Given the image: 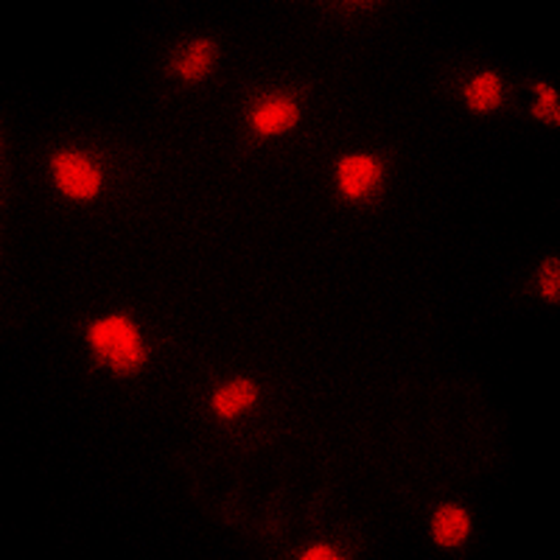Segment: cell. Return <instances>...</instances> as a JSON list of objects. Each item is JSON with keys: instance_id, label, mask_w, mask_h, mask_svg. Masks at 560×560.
Wrapping results in <instances>:
<instances>
[{"instance_id": "cell-1", "label": "cell", "mask_w": 560, "mask_h": 560, "mask_svg": "<svg viewBox=\"0 0 560 560\" xmlns=\"http://www.w3.org/2000/svg\"><path fill=\"white\" fill-rule=\"evenodd\" d=\"M84 342H88L90 357L96 359V364H102L115 376H135L147 368L149 357H152L147 331L127 312H107L90 319Z\"/></svg>"}, {"instance_id": "cell-2", "label": "cell", "mask_w": 560, "mask_h": 560, "mask_svg": "<svg viewBox=\"0 0 560 560\" xmlns=\"http://www.w3.org/2000/svg\"><path fill=\"white\" fill-rule=\"evenodd\" d=\"M48 179L62 199L73 205H90L107 191V166L90 149L62 147L48 158Z\"/></svg>"}, {"instance_id": "cell-3", "label": "cell", "mask_w": 560, "mask_h": 560, "mask_svg": "<svg viewBox=\"0 0 560 560\" xmlns=\"http://www.w3.org/2000/svg\"><path fill=\"white\" fill-rule=\"evenodd\" d=\"M303 102L289 90H264L244 109V127L255 140H280L303 121Z\"/></svg>"}, {"instance_id": "cell-4", "label": "cell", "mask_w": 560, "mask_h": 560, "mask_svg": "<svg viewBox=\"0 0 560 560\" xmlns=\"http://www.w3.org/2000/svg\"><path fill=\"white\" fill-rule=\"evenodd\" d=\"M387 179L384 160L373 152H348L334 166V188L348 205H364L376 199Z\"/></svg>"}, {"instance_id": "cell-5", "label": "cell", "mask_w": 560, "mask_h": 560, "mask_svg": "<svg viewBox=\"0 0 560 560\" xmlns=\"http://www.w3.org/2000/svg\"><path fill=\"white\" fill-rule=\"evenodd\" d=\"M261 404V387L253 382V378L233 376L224 378L222 384L210 389L208 409L210 415L222 423H236L244 420L249 412H255V407Z\"/></svg>"}, {"instance_id": "cell-6", "label": "cell", "mask_w": 560, "mask_h": 560, "mask_svg": "<svg viewBox=\"0 0 560 560\" xmlns=\"http://www.w3.org/2000/svg\"><path fill=\"white\" fill-rule=\"evenodd\" d=\"M219 68V45L208 37H191L168 59V70L179 84L208 82Z\"/></svg>"}, {"instance_id": "cell-7", "label": "cell", "mask_w": 560, "mask_h": 560, "mask_svg": "<svg viewBox=\"0 0 560 560\" xmlns=\"http://www.w3.org/2000/svg\"><path fill=\"white\" fill-rule=\"evenodd\" d=\"M508 102V82L499 70H474L459 84V104L474 115H493Z\"/></svg>"}, {"instance_id": "cell-8", "label": "cell", "mask_w": 560, "mask_h": 560, "mask_svg": "<svg viewBox=\"0 0 560 560\" xmlns=\"http://www.w3.org/2000/svg\"><path fill=\"white\" fill-rule=\"evenodd\" d=\"M471 535L474 516L465 504L446 502L432 510V516H429V538H432L434 547L454 552V549L471 541Z\"/></svg>"}, {"instance_id": "cell-9", "label": "cell", "mask_w": 560, "mask_h": 560, "mask_svg": "<svg viewBox=\"0 0 560 560\" xmlns=\"http://www.w3.org/2000/svg\"><path fill=\"white\" fill-rule=\"evenodd\" d=\"M529 113H533L535 121L544 124V127H558V124H560L558 90H555L549 82H535Z\"/></svg>"}, {"instance_id": "cell-10", "label": "cell", "mask_w": 560, "mask_h": 560, "mask_svg": "<svg viewBox=\"0 0 560 560\" xmlns=\"http://www.w3.org/2000/svg\"><path fill=\"white\" fill-rule=\"evenodd\" d=\"M535 289H538V298L549 306H555L560 298V261L558 255H549L547 261L538 267V275H535Z\"/></svg>"}, {"instance_id": "cell-11", "label": "cell", "mask_w": 560, "mask_h": 560, "mask_svg": "<svg viewBox=\"0 0 560 560\" xmlns=\"http://www.w3.org/2000/svg\"><path fill=\"white\" fill-rule=\"evenodd\" d=\"M300 558H306V560H337V558H345V552L334 541H308L306 547L300 549Z\"/></svg>"}]
</instances>
